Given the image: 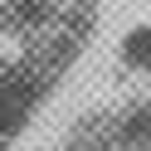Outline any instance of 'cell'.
Wrapping results in <instances>:
<instances>
[{"instance_id": "cell-1", "label": "cell", "mask_w": 151, "mask_h": 151, "mask_svg": "<svg viewBox=\"0 0 151 151\" xmlns=\"http://www.w3.org/2000/svg\"><path fill=\"white\" fill-rule=\"evenodd\" d=\"M127 54H132V59H146L151 63V29H137V34H132V39H127Z\"/></svg>"}]
</instances>
